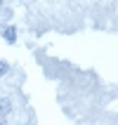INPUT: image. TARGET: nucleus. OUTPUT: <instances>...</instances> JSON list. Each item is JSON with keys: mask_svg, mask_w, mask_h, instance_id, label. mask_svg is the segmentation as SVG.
<instances>
[{"mask_svg": "<svg viewBox=\"0 0 118 125\" xmlns=\"http://www.w3.org/2000/svg\"><path fill=\"white\" fill-rule=\"evenodd\" d=\"M10 111H12V104H10V99H0V116H7Z\"/></svg>", "mask_w": 118, "mask_h": 125, "instance_id": "obj_1", "label": "nucleus"}, {"mask_svg": "<svg viewBox=\"0 0 118 125\" xmlns=\"http://www.w3.org/2000/svg\"><path fill=\"white\" fill-rule=\"evenodd\" d=\"M2 33H5V38H7V40H12V42H14V38H17V33H14V28H5Z\"/></svg>", "mask_w": 118, "mask_h": 125, "instance_id": "obj_2", "label": "nucleus"}, {"mask_svg": "<svg viewBox=\"0 0 118 125\" xmlns=\"http://www.w3.org/2000/svg\"><path fill=\"white\" fill-rule=\"evenodd\" d=\"M2 118H5V116H0V125H5V120H2Z\"/></svg>", "mask_w": 118, "mask_h": 125, "instance_id": "obj_4", "label": "nucleus"}, {"mask_svg": "<svg viewBox=\"0 0 118 125\" xmlns=\"http://www.w3.org/2000/svg\"><path fill=\"white\" fill-rule=\"evenodd\" d=\"M7 71H10V66H7V64H5V62H0V76H5Z\"/></svg>", "mask_w": 118, "mask_h": 125, "instance_id": "obj_3", "label": "nucleus"}]
</instances>
